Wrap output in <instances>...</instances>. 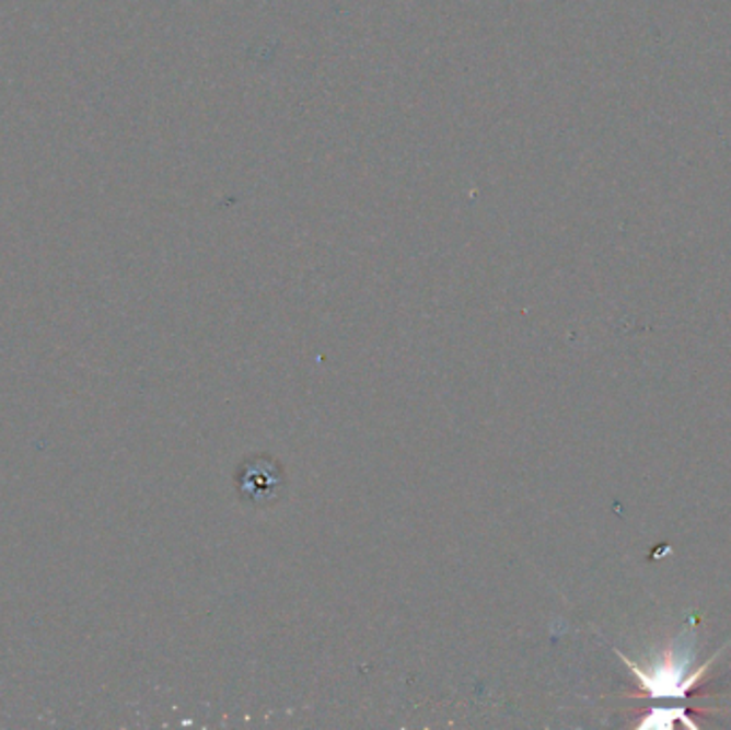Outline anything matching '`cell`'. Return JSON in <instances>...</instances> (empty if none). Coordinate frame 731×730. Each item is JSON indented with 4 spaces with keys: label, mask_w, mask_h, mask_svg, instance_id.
<instances>
[{
    "label": "cell",
    "mask_w": 731,
    "mask_h": 730,
    "mask_svg": "<svg viewBox=\"0 0 731 730\" xmlns=\"http://www.w3.org/2000/svg\"><path fill=\"white\" fill-rule=\"evenodd\" d=\"M685 647V638H683V645L672 649L663 660L648 667L646 671H641L629 660H625V662L638 675L643 690L652 694V698H681L701 675V673L688 675L691 656H686Z\"/></svg>",
    "instance_id": "obj_1"
}]
</instances>
